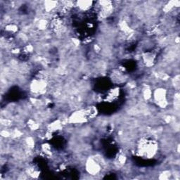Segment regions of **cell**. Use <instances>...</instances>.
<instances>
[{
	"instance_id": "6da1fadb",
	"label": "cell",
	"mask_w": 180,
	"mask_h": 180,
	"mask_svg": "<svg viewBox=\"0 0 180 180\" xmlns=\"http://www.w3.org/2000/svg\"><path fill=\"white\" fill-rule=\"evenodd\" d=\"M92 4V2H77V6L82 11H87L90 9Z\"/></svg>"
}]
</instances>
